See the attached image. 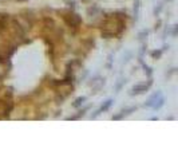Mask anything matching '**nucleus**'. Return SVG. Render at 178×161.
<instances>
[{
  "label": "nucleus",
  "instance_id": "obj_1",
  "mask_svg": "<svg viewBox=\"0 0 178 161\" xmlns=\"http://www.w3.org/2000/svg\"><path fill=\"white\" fill-rule=\"evenodd\" d=\"M146 89H147L146 86H137V87H134L133 90L135 93H142V90H146Z\"/></svg>",
  "mask_w": 178,
  "mask_h": 161
},
{
  "label": "nucleus",
  "instance_id": "obj_2",
  "mask_svg": "<svg viewBox=\"0 0 178 161\" xmlns=\"http://www.w3.org/2000/svg\"><path fill=\"white\" fill-rule=\"evenodd\" d=\"M84 100H86V98H84V97H82V98H78V100H76V102H75V104H74V106H79L80 104H83V101H84Z\"/></svg>",
  "mask_w": 178,
  "mask_h": 161
}]
</instances>
